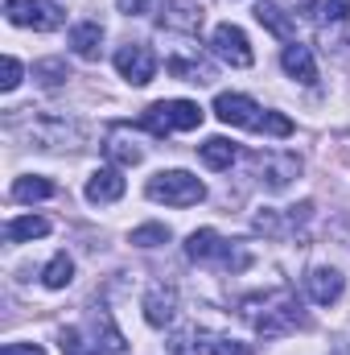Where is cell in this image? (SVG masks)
I'll return each instance as SVG.
<instances>
[{
    "instance_id": "cell-9",
    "label": "cell",
    "mask_w": 350,
    "mask_h": 355,
    "mask_svg": "<svg viewBox=\"0 0 350 355\" xmlns=\"http://www.w3.org/2000/svg\"><path fill=\"white\" fill-rule=\"evenodd\" d=\"M185 257H190V261H223V265L235 268L227 240H223L214 227H202V232H194V236L185 240Z\"/></svg>"
},
{
    "instance_id": "cell-14",
    "label": "cell",
    "mask_w": 350,
    "mask_h": 355,
    "mask_svg": "<svg viewBox=\"0 0 350 355\" xmlns=\"http://www.w3.org/2000/svg\"><path fill=\"white\" fill-rule=\"evenodd\" d=\"M252 12H256V21H260V25L268 29V33H272V37H280V42H297V21H293V17H288L280 4H272V0H260Z\"/></svg>"
},
{
    "instance_id": "cell-22",
    "label": "cell",
    "mask_w": 350,
    "mask_h": 355,
    "mask_svg": "<svg viewBox=\"0 0 350 355\" xmlns=\"http://www.w3.org/2000/svg\"><path fill=\"white\" fill-rule=\"evenodd\" d=\"M50 194H54L50 178H17L12 182V198L17 202H37V198H50Z\"/></svg>"
},
{
    "instance_id": "cell-28",
    "label": "cell",
    "mask_w": 350,
    "mask_h": 355,
    "mask_svg": "<svg viewBox=\"0 0 350 355\" xmlns=\"http://www.w3.org/2000/svg\"><path fill=\"white\" fill-rule=\"evenodd\" d=\"M326 21H347L350 17V0H326Z\"/></svg>"
},
{
    "instance_id": "cell-24",
    "label": "cell",
    "mask_w": 350,
    "mask_h": 355,
    "mask_svg": "<svg viewBox=\"0 0 350 355\" xmlns=\"http://www.w3.org/2000/svg\"><path fill=\"white\" fill-rule=\"evenodd\" d=\"M33 79H42L46 87H58V83L71 79V67H66V58H46V62L33 67Z\"/></svg>"
},
{
    "instance_id": "cell-11",
    "label": "cell",
    "mask_w": 350,
    "mask_h": 355,
    "mask_svg": "<svg viewBox=\"0 0 350 355\" xmlns=\"http://www.w3.org/2000/svg\"><path fill=\"white\" fill-rule=\"evenodd\" d=\"M177 314V289L174 285H153L145 293V322L149 327H169Z\"/></svg>"
},
{
    "instance_id": "cell-13",
    "label": "cell",
    "mask_w": 350,
    "mask_h": 355,
    "mask_svg": "<svg viewBox=\"0 0 350 355\" xmlns=\"http://www.w3.org/2000/svg\"><path fill=\"white\" fill-rule=\"evenodd\" d=\"M87 198L91 202H99V207L124 198V174H120L116 166H99V170L87 178Z\"/></svg>"
},
{
    "instance_id": "cell-21",
    "label": "cell",
    "mask_w": 350,
    "mask_h": 355,
    "mask_svg": "<svg viewBox=\"0 0 350 355\" xmlns=\"http://www.w3.org/2000/svg\"><path fill=\"white\" fill-rule=\"evenodd\" d=\"M71 281H75V261H71L66 252H58L50 265L42 268V285H46V289H66Z\"/></svg>"
},
{
    "instance_id": "cell-27",
    "label": "cell",
    "mask_w": 350,
    "mask_h": 355,
    "mask_svg": "<svg viewBox=\"0 0 350 355\" xmlns=\"http://www.w3.org/2000/svg\"><path fill=\"white\" fill-rule=\"evenodd\" d=\"M264 132H272V137H288V132H293V120L280 116V112H264Z\"/></svg>"
},
{
    "instance_id": "cell-2",
    "label": "cell",
    "mask_w": 350,
    "mask_h": 355,
    "mask_svg": "<svg viewBox=\"0 0 350 355\" xmlns=\"http://www.w3.org/2000/svg\"><path fill=\"white\" fill-rule=\"evenodd\" d=\"M140 124L153 132V137H169V132H190L202 124V107L194 99H161V103H149Z\"/></svg>"
},
{
    "instance_id": "cell-32",
    "label": "cell",
    "mask_w": 350,
    "mask_h": 355,
    "mask_svg": "<svg viewBox=\"0 0 350 355\" xmlns=\"http://www.w3.org/2000/svg\"><path fill=\"white\" fill-rule=\"evenodd\" d=\"M293 8H301V12H313V8H317V0H293Z\"/></svg>"
},
{
    "instance_id": "cell-19",
    "label": "cell",
    "mask_w": 350,
    "mask_h": 355,
    "mask_svg": "<svg viewBox=\"0 0 350 355\" xmlns=\"http://www.w3.org/2000/svg\"><path fill=\"white\" fill-rule=\"evenodd\" d=\"M50 232V219H42V215H21V219H12L8 227H4V240L8 244H25V240H42Z\"/></svg>"
},
{
    "instance_id": "cell-4",
    "label": "cell",
    "mask_w": 350,
    "mask_h": 355,
    "mask_svg": "<svg viewBox=\"0 0 350 355\" xmlns=\"http://www.w3.org/2000/svg\"><path fill=\"white\" fill-rule=\"evenodd\" d=\"M116 71H120L132 87H145V83H153V75H157V54H153L149 46H140V42H128V46L116 50Z\"/></svg>"
},
{
    "instance_id": "cell-6",
    "label": "cell",
    "mask_w": 350,
    "mask_h": 355,
    "mask_svg": "<svg viewBox=\"0 0 350 355\" xmlns=\"http://www.w3.org/2000/svg\"><path fill=\"white\" fill-rule=\"evenodd\" d=\"M210 46H214V54H219L223 62H231V67H252V62H256L248 33H243L239 25H231V21L214 25V33H210Z\"/></svg>"
},
{
    "instance_id": "cell-30",
    "label": "cell",
    "mask_w": 350,
    "mask_h": 355,
    "mask_svg": "<svg viewBox=\"0 0 350 355\" xmlns=\"http://www.w3.org/2000/svg\"><path fill=\"white\" fill-rule=\"evenodd\" d=\"M198 347V343H190V335H177L174 343H169V355H190Z\"/></svg>"
},
{
    "instance_id": "cell-31",
    "label": "cell",
    "mask_w": 350,
    "mask_h": 355,
    "mask_svg": "<svg viewBox=\"0 0 350 355\" xmlns=\"http://www.w3.org/2000/svg\"><path fill=\"white\" fill-rule=\"evenodd\" d=\"M149 8V0H120V12H128V17H140Z\"/></svg>"
},
{
    "instance_id": "cell-8",
    "label": "cell",
    "mask_w": 350,
    "mask_h": 355,
    "mask_svg": "<svg viewBox=\"0 0 350 355\" xmlns=\"http://www.w3.org/2000/svg\"><path fill=\"white\" fill-rule=\"evenodd\" d=\"M214 116H219L223 124H235V128H264L260 103L248 99V95H235V91L214 95Z\"/></svg>"
},
{
    "instance_id": "cell-29",
    "label": "cell",
    "mask_w": 350,
    "mask_h": 355,
    "mask_svg": "<svg viewBox=\"0 0 350 355\" xmlns=\"http://www.w3.org/2000/svg\"><path fill=\"white\" fill-rule=\"evenodd\" d=\"M0 355H46L37 343H4V352Z\"/></svg>"
},
{
    "instance_id": "cell-1",
    "label": "cell",
    "mask_w": 350,
    "mask_h": 355,
    "mask_svg": "<svg viewBox=\"0 0 350 355\" xmlns=\"http://www.w3.org/2000/svg\"><path fill=\"white\" fill-rule=\"evenodd\" d=\"M243 318L256 327L260 339H280L297 327H305V314L293 297V289H272V293H256V297H243Z\"/></svg>"
},
{
    "instance_id": "cell-7",
    "label": "cell",
    "mask_w": 350,
    "mask_h": 355,
    "mask_svg": "<svg viewBox=\"0 0 350 355\" xmlns=\"http://www.w3.org/2000/svg\"><path fill=\"white\" fill-rule=\"evenodd\" d=\"M252 170L268 190H284L301 174V157H293V153H252Z\"/></svg>"
},
{
    "instance_id": "cell-15",
    "label": "cell",
    "mask_w": 350,
    "mask_h": 355,
    "mask_svg": "<svg viewBox=\"0 0 350 355\" xmlns=\"http://www.w3.org/2000/svg\"><path fill=\"white\" fill-rule=\"evenodd\" d=\"M161 25L177 29V33H198L202 29V8L194 0H169L165 12H161Z\"/></svg>"
},
{
    "instance_id": "cell-16",
    "label": "cell",
    "mask_w": 350,
    "mask_h": 355,
    "mask_svg": "<svg viewBox=\"0 0 350 355\" xmlns=\"http://www.w3.org/2000/svg\"><path fill=\"white\" fill-rule=\"evenodd\" d=\"M99 42H103V25H99V21H79V25L71 29V50H75L79 58H87V62L99 58Z\"/></svg>"
},
{
    "instance_id": "cell-20",
    "label": "cell",
    "mask_w": 350,
    "mask_h": 355,
    "mask_svg": "<svg viewBox=\"0 0 350 355\" xmlns=\"http://www.w3.org/2000/svg\"><path fill=\"white\" fill-rule=\"evenodd\" d=\"M165 71H169L174 79H185V83H210V79H214V67L202 62V58H169Z\"/></svg>"
},
{
    "instance_id": "cell-12",
    "label": "cell",
    "mask_w": 350,
    "mask_h": 355,
    "mask_svg": "<svg viewBox=\"0 0 350 355\" xmlns=\"http://www.w3.org/2000/svg\"><path fill=\"white\" fill-rule=\"evenodd\" d=\"M280 62H284V71H288L297 83H305V87H313V83H317V62H313V50H309V46L288 42V46H284V54H280Z\"/></svg>"
},
{
    "instance_id": "cell-17",
    "label": "cell",
    "mask_w": 350,
    "mask_h": 355,
    "mask_svg": "<svg viewBox=\"0 0 350 355\" xmlns=\"http://www.w3.org/2000/svg\"><path fill=\"white\" fill-rule=\"evenodd\" d=\"M103 153H107L116 166H136V162L145 157V149H140L136 141H128V132H124V128H111V132H107V145H103Z\"/></svg>"
},
{
    "instance_id": "cell-25",
    "label": "cell",
    "mask_w": 350,
    "mask_h": 355,
    "mask_svg": "<svg viewBox=\"0 0 350 355\" xmlns=\"http://www.w3.org/2000/svg\"><path fill=\"white\" fill-rule=\"evenodd\" d=\"M132 244L136 248H157V244H169V227L165 223H145L132 232Z\"/></svg>"
},
{
    "instance_id": "cell-3",
    "label": "cell",
    "mask_w": 350,
    "mask_h": 355,
    "mask_svg": "<svg viewBox=\"0 0 350 355\" xmlns=\"http://www.w3.org/2000/svg\"><path fill=\"white\" fill-rule=\"evenodd\" d=\"M145 194L153 202H165V207H194V202L206 198V186H202V178H194L190 170H161V174L149 178Z\"/></svg>"
},
{
    "instance_id": "cell-26",
    "label": "cell",
    "mask_w": 350,
    "mask_h": 355,
    "mask_svg": "<svg viewBox=\"0 0 350 355\" xmlns=\"http://www.w3.org/2000/svg\"><path fill=\"white\" fill-rule=\"evenodd\" d=\"M0 87H4V91L21 87V62H17L12 54H8V58H4V67H0Z\"/></svg>"
},
{
    "instance_id": "cell-10",
    "label": "cell",
    "mask_w": 350,
    "mask_h": 355,
    "mask_svg": "<svg viewBox=\"0 0 350 355\" xmlns=\"http://www.w3.org/2000/svg\"><path fill=\"white\" fill-rule=\"evenodd\" d=\"M305 289H309V297H313L317 306H334V302L342 297L347 281H342V272H338V268L317 265V268H309V277H305Z\"/></svg>"
},
{
    "instance_id": "cell-5",
    "label": "cell",
    "mask_w": 350,
    "mask_h": 355,
    "mask_svg": "<svg viewBox=\"0 0 350 355\" xmlns=\"http://www.w3.org/2000/svg\"><path fill=\"white\" fill-rule=\"evenodd\" d=\"M4 17H8L12 25H33V29H42V33H50V29L62 25V12H58V4H50V0H4Z\"/></svg>"
},
{
    "instance_id": "cell-18",
    "label": "cell",
    "mask_w": 350,
    "mask_h": 355,
    "mask_svg": "<svg viewBox=\"0 0 350 355\" xmlns=\"http://www.w3.org/2000/svg\"><path fill=\"white\" fill-rule=\"evenodd\" d=\"M235 153H239V149H235L227 137H210V141H202V145H198V157H202L210 170H231Z\"/></svg>"
},
{
    "instance_id": "cell-23",
    "label": "cell",
    "mask_w": 350,
    "mask_h": 355,
    "mask_svg": "<svg viewBox=\"0 0 350 355\" xmlns=\"http://www.w3.org/2000/svg\"><path fill=\"white\" fill-rule=\"evenodd\" d=\"M202 347L210 355H256L252 343H239V339H227V335H202Z\"/></svg>"
}]
</instances>
